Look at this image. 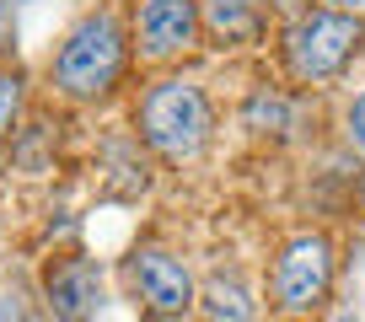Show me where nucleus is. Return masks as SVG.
I'll list each match as a JSON object with an SVG mask.
<instances>
[{
  "mask_svg": "<svg viewBox=\"0 0 365 322\" xmlns=\"http://www.w3.org/2000/svg\"><path fill=\"white\" fill-rule=\"evenodd\" d=\"M140 129L167 161H194L210 140V103L188 80H161L140 108Z\"/></svg>",
  "mask_w": 365,
  "mask_h": 322,
  "instance_id": "nucleus-1",
  "label": "nucleus"
},
{
  "mask_svg": "<svg viewBox=\"0 0 365 322\" xmlns=\"http://www.w3.org/2000/svg\"><path fill=\"white\" fill-rule=\"evenodd\" d=\"M124 70V33H118L113 16H86L76 33L65 38L54 59V80L70 97H97L108 92Z\"/></svg>",
  "mask_w": 365,
  "mask_h": 322,
  "instance_id": "nucleus-2",
  "label": "nucleus"
},
{
  "mask_svg": "<svg viewBox=\"0 0 365 322\" xmlns=\"http://www.w3.org/2000/svg\"><path fill=\"white\" fill-rule=\"evenodd\" d=\"M365 27L349 11H312L290 27V70L301 80H322L360 48Z\"/></svg>",
  "mask_w": 365,
  "mask_h": 322,
  "instance_id": "nucleus-3",
  "label": "nucleus"
},
{
  "mask_svg": "<svg viewBox=\"0 0 365 322\" xmlns=\"http://www.w3.org/2000/svg\"><path fill=\"white\" fill-rule=\"evenodd\" d=\"M328 279H333V253L322 237H296L274 269V296L285 311H312L322 296H328Z\"/></svg>",
  "mask_w": 365,
  "mask_h": 322,
  "instance_id": "nucleus-4",
  "label": "nucleus"
},
{
  "mask_svg": "<svg viewBox=\"0 0 365 322\" xmlns=\"http://www.w3.org/2000/svg\"><path fill=\"white\" fill-rule=\"evenodd\" d=\"M129 285L145 301V311H156V317H178V311L194 306V279H188V269L172 253H161V247H140V253L129 258Z\"/></svg>",
  "mask_w": 365,
  "mask_h": 322,
  "instance_id": "nucleus-5",
  "label": "nucleus"
},
{
  "mask_svg": "<svg viewBox=\"0 0 365 322\" xmlns=\"http://www.w3.org/2000/svg\"><path fill=\"white\" fill-rule=\"evenodd\" d=\"M43 296L59 322H91L103 306V274L91 258H65L43 274Z\"/></svg>",
  "mask_w": 365,
  "mask_h": 322,
  "instance_id": "nucleus-6",
  "label": "nucleus"
},
{
  "mask_svg": "<svg viewBox=\"0 0 365 322\" xmlns=\"http://www.w3.org/2000/svg\"><path fill=\"white\" fill-rule=\"evenodd\" d=\"M199 38L194 0H140V48L150 59H172Z\"/></svg>",
  "mask_w": 365,
  "mask_h": 322,
  "instance_id": "nucleus-7",
  "label": "nucleus"
},
{
  "mask_svg": "<svg viewBox=\"0 0 365 322\" xmlns=\"http://www.w3.org/2000/svg\"><path fill=\"white\" fill-rule=\"evenodd\" d=\"M205 317H210V322H252V301H247V290H242L237 279L215 274V279L205 285Z\"/></svg>",
  "mask_w": 365,
  "mask_h": 322,
  "instance_id": "nucleus-8",
  "label": "nucleus"
},
{
  "mask_svg": "<svg viewBox=\"0 0 365 322\" xmlns=\"http://www.w3.org/2000/svg\"><path fill=\"white\" fill-rule=\"evenodd\" d=\"M258 22V0H210V27L220 38H247Z\"/></svg>",
  "mask_w": 365,
  "mask_h": 322,
  "instance_id": "nucleus-9",
  "label": "nucleus"
},
{
  "mask_svg": "<svg viewBox=\"0 0 365 322\" xmlns=\"http://www.w3.org/2000/svg\"><path fill=\"white\" fill-rule=\"evenodd\" d=\"M247 124H252V129H285L290 113H285V103H279V97L258 92V97L247 103Z\"/></svg>",
  "mask_w": 365,
  "mask_h": 322,
  "instance_id": "nucleus-10",
  "label": "nucleus"
},
{
  "mask_svg": "<svg viewBox=\"0 0 365 322\" xmlns=\"http://www.w3.org/2000/svg\"><path fill=\"white\" fill-rule=\"evenodd\" d=\"M16 103H22V92H16V76H6V70H0V135L11 129V118H16Z\"/></svg>",
  "mask_w": 365,
  "mask_h": 322,
  "instance_id": "nucleus-11",
  "label": "nucleus"
},
{
  "mask_svg": "<svg viewBox=\"0 0 365 322\" xmlns=\"http://www.w3.org/2000/svg\"><path fill=\"white\" fill-rule=\"evenodd\" d=\"M349 135H354V145L365 150V92L354 97V108H349Z\"/></svg>",
  "mask_w": 365,
  "mask_h": 322,
  "instance_id": "nucleus-12",
  "label": "nucleus"
},
{
  "mask_svg": "<svg viewBox=\"0 0 365 322\" xmlns=\"http://www.w3.org/2000/svg\"><path fill=\"white\" fill-rule=\"evenodd\" d=\"M333 6H344V11H360V6H365V0H333Z\"/></svg>",
  "mask_w": 365,
  "mask_h": 322,
  "instance_id": "nucleus-13",
  "label": "nucleus"
},
{
  "mask_svg": "<svg viewBox=\"0 0 365 322\" xmlns=\"http://www.w3.org/2000/svg\"><path fill=\"white\" fill-rule=\"evenodd\" d=\"M339 322H360V317H339Z\"/></svg>",
  "mask_w": 365,
  "mask_h": 322,
  "instance_id": "nucleus-14",
  "label": "nucleus"
}]
</instances>
